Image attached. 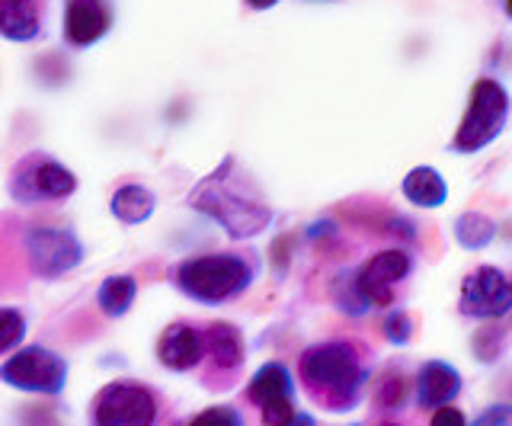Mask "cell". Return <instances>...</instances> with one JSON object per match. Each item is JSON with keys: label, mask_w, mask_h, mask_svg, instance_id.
Returning <instances> with one entry per match:
<instances>
[{"label": "cell", "mask_w": 512, "mask_h": 426, "mask_svg": "<svg viewBox=\"0 0 512 426\" xmlns=\"http://www.w3.org/2000/svg\"><path fill=\"white\" fill-rule=\"evenodd\" d=\"M189 209L202 212L224 228L231 241H247L263 234L272 225V209L263 202L260 189L253 186L247 173H240L237 157H224V161L202 177L189 193Z\"/></svg>", "instance_id": "cell-1"}, {"label": "cell", "mask_w": 512, "mask_h": 426, "mask_svg": "<svg viewBox=\"0 0 512 426\" xmlns=\"http://www.w3.org/2000/svg\"><path fill=\"white\" fill-rule=\"evenodd\" d=\"M298 382L324 410L343 414L359 404L365 385V350L356 340H324L298 356Z\"/></svg>", "instance_id": "cell-2"}, {"label": "cell", "mask_w": 512, "mask_h": 426, "mask_svg": "<svg viewBox=\"0 0 512 426\" xmlns=\"http://www.w3.org/2000/svg\"><path fill=\"white\" fill-rule=\"evenodd\" d=\"M260 260L247 250H218V254L186 257L170 270V286L196 305H228L244 295Z\"/></svg>", "instance_id": "cell-3"}, {"label": "cell", "mask_w": 512, "mask_h": 426, "mask_svg": "<svg viewBox=\"0 0 512 426\" xmlns=\"http://www.w3.org/2000/svg\"><path fill=\"white\" fill-rule=\"evenodd\" d=\"M410 270L413 260L407 250H381L372 260H365L356 273H343V279L349 282V292L333 289L336 305L352 314H362L368 308H388L394 302V286L404 282Z\"/></svg>", "instance_id": "cell-4"}, {"label": "cell", "mask_w": 512, "mask_h": 426, "mask_svg": "<svg viewBox=\"0 0 512 426\" xmlns=\"http://www.w3.org/2000/svg\"><path fill=\"white\" fill-rule=\"evenodd\" d=\"M7 193L16 205H61L77 193V173L64 161H58L55 154L32 148L13 164Z\"/></svg>", "instance_id": "cell-5"}, {"label": "cell", "mask_w": 512, "mask_h": 426, "mask_svg": "<svg viewBox=\"0 0 512 426\" xmlns=\"http://www.w3.org/2000/svg\"><path fill=\"white\" fill-rule=\"evenodd\" d=\"M71 362L42 343L20 346L0 366V382L23 394H42V398H61L68 388Z\"/></svg>", "instance_id": "cell-6"}, {"label": "cell", "mask_w": 512, "mask_h": 426, "mask_svg": "<svg viewBox=\"0 0 512 426\" xmlns=\"http://www.w3.org/2000/svg\"><path fill=\"white\" fill-rule=\"evenodd\" d=\"M157 420L160 394L135 378L106 382L90 404V426H157Z\"/></svg>", "instance_id": "cell-7"}, {"label": "cell", "mask_w": 512, "mask_h": 426, "mask_svg": "<svg viewBox=\"0 0 512 426\" xmlns=\"http://www.w3.org/2000/svg\"><path fill=\"white\" fill-rule=\"evenodd\" d=\"M23 250L36 279H61L74 273L87 257L84 241L71 225H29L23 228Z\"/></svg>", "instance_id": "cell-8"}, {"label": "cell", "mask_w": 512, "mask_h": 426, "mask_svg": "<svg viewBox=\"0 0 512 426\" xmlns=\"http://www.w3.org/2000/svg\"><path fill=\"white\" fill-rule=\"evenodd\" d=\"M509 116V93L503 84H496L493 77H480V81L471 87V103L468 113H464L458 135L452 141V148L458 154H474L480 148H487L490 141H496V135L503 132Z\"/></svg>", "instance_id": "cell-9"}, {"label": "cell", "mask_w": 512, "mask_h": 426, "mask_svg": "<svg viewBox=\"0 0 512 426\" xmlns=\"http://www.w3.org/2000/svg\"><path fill=\"white\" fill-rule=\"evenodd\" d=\"M458 311L480 321H493L509 314L512 311L509 276H503V270H496V266H477V270L468 273L461 282Z\"/></svg>", "instance_id": "cell-10"}, {"label": "cell", "mask_w": 512, "mask_h": 426, "mask_svg": "<svg viewBox=\"0 0 512 426\" xmlns=\"http://www.w3.org/2000/svg\"><path fill=\"white\" fill-rule=\"evenodd\" d=\"M112 23H116V13L109 0H64L61 36L71 49H93L112 33Z\"/></svg>", "instance_id": "cell-11"}, {"label": "cell", "mask_w": 512, "mask_h": 426, "mask_svg": "<svg viewBox=\"0 0 512 426\" xmlns=\"http://www.w3.org/2000/svg\"><path fill=\"white\" fill-rule=\"evenodd\" d=\"M157 362L170 372H192L205 362V327L192 321H173L157 337Z\"/></svg>", "instance_id": "cell-12"}, {"label": "cell", "mask_w": 512, "mask_h": 426, "mask_svg": "<svg viewBox=\"0 0 512 426\" xmlns=\"http://www.w3.org/2000/svg\"><path fill=\"white\" fill-rule=\"evenodd\" d=\"M247 359V343L240 327L228 324V321H212L205 324V362H208V378L221 375L231 378L244 369Z\"/></svg>", "instance_id": "cell-13"}, {"label": "cell", "mask_w": 512, "mask_h": 426, "mask_svg": "<svg viewBox=\"0 0 512 426\" xmlns=\"http://www.w3.org/2000/svg\"><path fill=\"white\" fill-rule=\"evenodd\" d=\"M45 0H0V36L7 42H36L45 36Z\"/></svg>", "instance_id": "cell-14"}, {"label": "cell", "mask_w": 512, "mask_h": 426, "mask_svg": "<svg viewBox=\"0 0 512 426\" xmlns=\"http://www.w3.org/2000/svg\"><path fill=\"white\" fill-rule=\"evenodd\" d=\"M461 394V372L442 359H429L416 372V401L426 410H439Z\"/></svg>", "instance_id": "cell-15"}, {"label": "cell", "mask_w": 512, "mask_h": 426, "mask_svg": "<svg viewBox=\"0 0 512 426\" xmlns=\"http://www.w3.org/2000/svg\"><path fill=\"white\" fill-rule=\"evenodd\" d=\"M244 398L253 407H266L272 401L295 398V378H292V372H288L285 362L269 359V362H263V366L253 372V378L247 382Z\"/></svg>", "instance_id": "cell-16"}, {"label": "cell", "mask_w": 512, "mask_h": 426, "mask_svg": "<svg viewBox=\"0 0 512 426\" xmlns=\"http://www.w3.org/2000/svg\"><path fill=\"white\" fill-rule=\"evenodd\" d=\"M157 209V196L154 189H148L144 183H122L116 186V193L109 196V212L116 222L135 228L144 225Z\"/></svg>", "instance_id": "cell-17"}, {"label": "cell", "mask_w": 512, "mask_h": 426, "mask_svg": "<svg viewBox=\"0 0 512 426\" xmlns=\"http://www.w3.org/2000/svg\"><path fill=\"white\" fill-rule=\"evenodd\" d=\"M135 302H138V279L132 273L106 276L100 282V289H96V308H100V314L109 321L125 318V314L135 308Z\"/></svg>", "instance_id": "cell-18"}, {"label": "cell", "mask_w": 512, "mask_h": 426, "mask_svg": "<svg viewBox=\"0 0 512 426\" xmlns=\"http://www.w3.org/2000/svg\"><path fill=\"white\" fill-rule=\"evenodd\" d=\"M400 189H404V196L413 205H420V209H439L448 196V186L439 177L436 167H413L404 177V183H400Z\"/></svg>", "instance_id": "cell-19"}, {"label": "cell", "mask_w": 512, "mask_h": 426, "mask_svg": "<svg viewBox=\"0 0 512 426\" xmlns=\"http://www.w3.org/2000/svg\"><path fill=\"white\" fill-rule=\"evenodd\" d=\"M496 234V225L480 212H464L455 222V241L464 250H484Z\"/></svg>", "instance_id": "cell-20"}, {"label": "cell", "mask_w": 512, "mask_h": 426, "mask_svg": "<svg viewBox=\"0 0 512 426\" xmlns=\"http://www.w3.org/2000/svg\"><path fill=\"white\" fill-rule=\"evenodd\" d=\"M29 321L16 305H0V356L16 353L26 340Z\"/></svg>", "instance_id": "cell-21"}, {"label": "cell", "mask_w": 512, "mask_h": 426, "mask_svg": "<svg viewBox=\"0 0 512 426\" xmlns=\"http://www.w3.org/2000/svg\"><path fill=\"white\" fill-rule=\"evenodd\" d=\"M183 426H244V414L231 404H215L199 410L196 417H189Z\"/></svg>", "instance_id": "cell-22"}, {"label": "cell", "mask_w": 512, "mask_h": 426, "mask_svg": "<svg viewBox=\"0 0 512 426\" xmlns=\"http://www.w3.org/2000/svg\"><path fill=\"white\" fill-rule=\"evenodd\" d=\"M375 401H378V407H384V410H397V407H404V401H407V385H404V375H384L381 378V385H378V391H375Z\"/></svg>", "instance_id": "cell-23"}, {"label": "cell", "mask_w": 512, "mask_h": 426, "mask_svg": "<svg viewBox=\"0 0 512 426\" xmlns=\"http://www.w3.org/2000/svg\"><path fill=\"white\" fill-rule=\"evenodd\" d=\"M298 414V407L292 398H285V401H272L266 407H260V420L263 426H288L292 423V417Z\"/></svg>", "instance_id": "cell-24"}, {"label": "cell", "mask_w": 512, "mask_h": 426, "mask_svg": "<svg viewBox=\"0 0 512 426\" xmlns=\"http://www.w3.org/2000/svg\"><path fill=\"white\" fill-rule=\"evenodd\" d=\"M413 334V321L407 311H394L388 321H384V337H388L394 346H404Z\"/></svg>", "instance_id": "cell-25"}, {"label": "cell", "mask_w": 512, "mask_h": 426, "mask_svg": "<svg viewBox=\"0 0 512 426\" xmlns=\"http://www.w3.org/2000/svg\"><path fill=\"white\" fill-rule=\"evenodd\" d=\"M471 426H512V404H490Z\"/></svg>", "instance_id": "cell-26"}, {"label": "cell", "mask_w": 512, "mask_h": 426, "mask_svg": "<svg viewBox=\"0 0 512 426\" xmlns=\"http://www.w3.org/2000/svg\"><path fill=\"white\" fill-rule=\"evenodd\" d=\"M429 426H468V420H464V414H461L458 407L445 404V407H439V410H436V414H432Z\"/></svg>", "instance_id": "cell-27"}, {"label": "cell", "mask_w": 512, "mask_h": 426, "mask_svg": "<svg viewBox=\"0 0 512 426\" xmlns=\"http://www.w3.org/2000/svg\"><path fill=\"white\" fill-rule=\"evenodd\" d=\"M288 426H317V420H314L311 414H301V410H298V414L292 417V423H288Z\"/></svg>", "instance_id": "cell-28"}, {"label": "cell", "mask_w": 512, "mask_h": 426, "mask_svg": "<svg viewBox=\"0 0 512 426\" xmlns=\"http://www.w3.org/2000/svg\"><path fill=\"white\" fill-rule=\"evenodd\" d=\"M244 4H247L250 10H269V7H276L279 0H244Z\"/></svg>", "instance_id": "cell-29"}, {"label": "cell", "mask_w": 512, "mask_h": 426, "mask_svg": "<svg viewBox=\"0 0 512 426\" xmlns=\"http://www.w3.org/2000/svg\"><path fill=\"white\" fill-rule=\"evenodd\" d=\"M506 13H509V17H512V0H506Z\"/></svg>", "instance_id": "cell-30"}, {"label": "cell", "mask_w": 512, "mask_h": 426, "mask_svg": "<svg viewBox=\"0 0 512 426\" xmlns=\"http://www.w3.org/2000/svg\"><path fill=\"white\" fill-rule=\"evenodd\" d=\"M381 426H400V423H381Z\"/></svg>", "instance_id": "cell-31"}]
</instances>
